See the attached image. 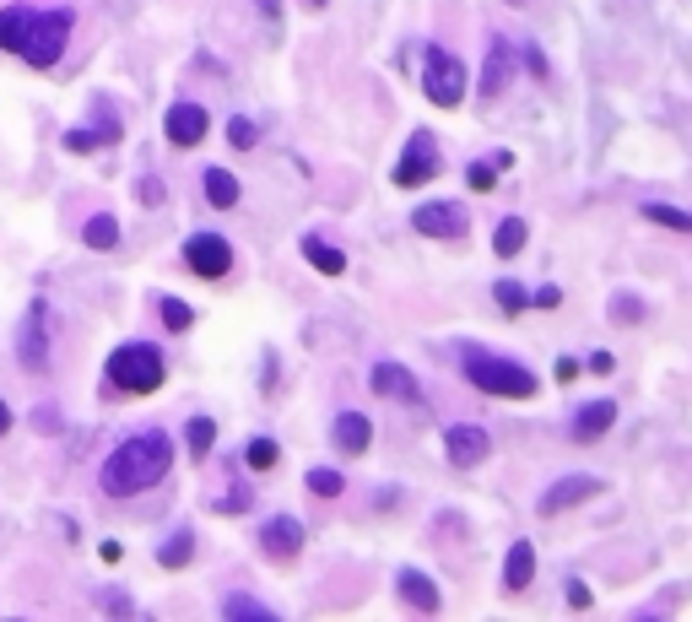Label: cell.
Listing matches in <instances>:
<instances>
[{"label": "cell", "instance_id": "obj_1", "mask_svg": "<svg viewBox=\"0 0 692 622\" xmlns=\"http://www.w3.org/2000/svg\"><path fill=\"white\" fill-rule=\"evenodd\" d=\"M173 466V439L168 433H130L125 444L109 455V466H103V493L109 498H130V493H146V487H157Z\"/></svg>", "mask_w": 692, "mask_h": 622}, {"label": "cell", "instance_id": "obj_2", "mask_svg": "<svg viewBox=\"0 0 692 622\" xmlns=\"http://www.w3.org/2000/svg\"><path fill=\"white\" fill-rule=\"evenodd\" d=\"M460 368L482 395H503V401L536 395V374H530L519 357H503V352H487V347H460Z\"/></svg>", "mask_w": 692, "mask_h": 622}, {"label": "cell", "instance_id": "obj_3", "mask_svg": "<svg viewBox=\"0 0 692 622\" xmlns=\"http://www.w3.org/2000/svg\"><path fill=\"white\" fill-rule=\"evenodd\" d=\"M163 379H168V368H163V352H157L152 341H125V347L109 352V385L114 390L152 395Z\"/></svg>", "mask_w": 692, "mask_h": 622}, {"label": "cell", "instance_id": "obj_4", "mask_svg": "<svg viewBox=\"0 0 692 622\" xmlns=\"http://www.w3.org/2000/svg\"><path fill=\"white\" fill-rule=\"evenodd\" d=\"M71 11H33V22H28V33H22V49L17 55L38 65V71H49V65L60 60V49H65V38H71Z\"/></svg>", "mask_w": 692, "mask_h": 622}, {"label": "cell", "instance_id": "obj_5", "mask_svg": "<svg viewBox=\"0 0 692 622\" xmlns=\"http://www.w3.org/2000/svg\"><path fill=\"white\" fill-rule=\"evenodd\" d=\"M422 92L433 98V109H460L465 92H471V71L449 49H428V60H422Z\"/></svg>", "mask_w": 692, "mask_h": 622}, {"label": "cell", "instance_id": "obj_6", "mask_svg": "<svg viewBox=\"0 0 692 622\" xmlns=\"http://www.w3.org/2000/svg\"><path fill=\"white\" fill-rule=\"evenodd\" d=\"M184 266L195 276H206V282H222L233 271V244L222 233H195V238H184Z\"/></svg>", "mask_w": 692, "mask_h": 622}, {"label": "cell", "instance_id": "obj_7", "mask_svg": "<svg viewBox=\"0 0 692 622\" xmlns=\"http://www.w3.org/2000/svg\"><path fill=\"white\" fill-rule=\"evenodd\" d=\"M438 168H444V157H438V141L428 136V130H417V136L406 141L401 163H395V184H401V190H417V184H428Z\"/></svg>", "mask_w": 692, "mask_h": 622}, {"label": "cell", "instance_id": "obj_8", "mask_svg": "<svg viewBox=\"0 0 692 622\" xmlns=\"http://www.w3.org/2000/svg\"><path fill=\"white\" fill-rule=\"evenodd\" d=\"M49 309L44 298L28 303V320H22V336H17V352H22V368H33V374H44L49 368Z\"/></svg>", "mask_w": 692, "mask_h": 622}, {"label": "cell", "instance_id": "obj_9", "mask_svg": "<svg viewBox=\"0 0 692 622\" xmlns=\"http://www.w3.org/2000/svg\"><path fill=\"white\" fill-rule=\"evenodd\" d=\"M606 493V482L601 476H557V482L547 487V493H541V514H563V509H574V504H584V498H601Z\"/></svg>", "mask_w": 692, "mask_h": 622}, {"label": "cell", "instance_id": "obj_10", "mask_svg": "<svg viewBox=\"0 0 692 622\" xmlns=\"http://www.w3.org/2000/svg\"><path fill=\"white\" fill-rule=\"evenodd\" d=\"M411 228L422 238H465V206L455 201H428L411 211Z\"/></svg>", "mask_w": 692, "mask_h": 622}, {"label": "cell", "instance_id": "obj_11", "mask_svg": "<svg viewBox=\"0 0 692 622\" xmlns=\"http://www.w3.org/2000/svg\"><path fill=\"white\" fill-rule=\"evenodd\" d=\"M444 449H449V460H455L460 471H471V466H482V460L492 455V439H487V428H476V422H455V428L444 433Z\"/></svg>", "mask_w": 692, "mask_h": 622}, {"label": "cell", "instance_id": "obj_12", "mask_svg": "<svg viewBox=\"0 0 692 622\" xmlns=\"http://www.w3.org/2000/svg\"><path fill=\"white\" fill-rule=\"evenodd\" d=\"M260 547H265V558H276V563L298 558L303 552V525L292 520V514H276V520L260 525Z\"/></svg>", "mask_w": 692, "mask_h": 622}, {"label": "cell", "instance_id": "obj_13", "mask_svg": "<svg viewBox=\"0 0 692 622\" xmlns=\"http://www.w3.org/2000/svg\"><path fill=\"white\" fill-rule=\"evenodd\" d=\"M368 385H374L379 395H390V401L422 406V385H417V374H411L406 363H374V374H368Z\"/></svg>", "mask_w": 692, "mask_h": 622}, {"label": "cell", "instance_id": "obj_14", "mask_svg": "<svg viewBox=\"0 0 692 622\" xmlns=\"http://www.w3.org/2000/svg\"><path fill=\"white\" fill-rule=\"evenodd\" d=\"M206 130H211V114L201 103H173L168 109V141L173 147H201Z\"/></svg>", "mask_w": 692, "mask_h": 622}, {"label": "cell", "instance_id": "obj_15", "mask_svg": "<svg viewBox=\"0 0 692 622\" xmlns=\"http://www.w3.org/2000/svg\"><path fill=\"white\" fill-rule=\"evenodd\" d=\"M509 76H514V49L503 44V38H492L487 65H482V76H476V92H482V98H498V92L509 87Z\"/></svg>", "mask_w": 692, "mask_h": 622}, {"label": "cell", "instance_id": "obj_16", "mask_svg": "<svg viewBox=\"0 0 692 622\" xmlns=\"http://www.w3.org/2000/svg\"><path fill=\"white\" fill-rule=\"evenodd\" d=\"M530 579H536V547L519 536L509 547V558H503V590L519 595V590H530Z\"/></svg>", "mask_w": 692, "mask_h": 622}, {"label": "cell", "instance_id": "obj_17", "mask_svg": "<svg viewBox=\"0 0 692 622\" xmlns=\"http://www.w3.org/2000/svg\"><path fill=\"white\" fill-rule=\"evenodd\" d=\"M330 439H336L341 455H363V449L374 444V428H368V417H363V412H341V417H336V428H330Z\"/></svg>", "mask_w": 692, "mask_h": 622}, {"label": "cell", "instance_id": "obj_18", "mask_svg": "<svg viewBox=\"0 0 692 622\" xmlns=\"http://www.w3.org/2000/svg\"><path fill=\"white\" fill-rule=\"evenodd\" d=\"M611 422H617V406H611V401H584L579 412H574V439L579 444H595Z\"/></svg>", "mask_w": 692, "mask_h": 622}, {"label": "cell", "instance_id": "obj_19", "mask_svg": "<svg viewBox=\"0 0 692 622\" xmlns=\"http://www.w3.org/2000/svg\"><path fill=\"white\" fill-rule=\"evenodd\" d=\"M395 590H401L417 612H438V585L422 574V568H401V574H395Z\"/></svg>", "mask_w": 692, "mask_h": 622}, {"label": "cell", "instance_id": "obj_20", "mask_svg": "<svg viewBox=\"0 0 692 622\" xmlns=\"http://www.w3.org/2000/svg\"><path fill=\"white\" fill-rule=\"evenodd\" d=\"M303 260H309L319 276H341L346 271V255H341L336 244H325L319 233H303Z\"/></svg>", "mask_w": 692, "mask_h": 622}, {"label": "cell", "instance_id": "obj_21", "mask_svg": "<svg viewBox=\"0 0 692 622\" xmlns=\"http://www.w3.org/2000/svg\"><path fill=\"white\" fill-rule=\"evenodd\" d=\"M28 22H33V6H6V11H0V49H6V55H17V49H22Z\"/></svg>", "mask_w": 692, "mask_h": 622}, {"label": "cell", "instance_id": "obj_22", "mask_svg": "<svg viewBox=\"0 0 692 622\" xmlns=\"http://www.w3.org/2000/svg\"><path fill=\"white\" fill-rule=\"evenodd\" d=\"M222 617H233V622H271L276 612L265 601H255V595H244V590H233L228 601H222Z\"/></svg>", "mask_w": 692, "mask_h": 622}, {"label": "cell", "instance_id": "obj_23", "mask_svg": "<svg viewBox=\"0 0 692 622\" xmlns=\"http://www.w3.org/2000/svg\"><path fill=\"white\" fill-rule=\"evenodd\" d=\"M525 238H530V228L519 217H503L498 222V233H492V255H503V260H514L519 249H525Z\"/></svg>", "mask_w": 692, "mask_h": 622}, {"label": "cell", "instance_id": "obj_24", "mask_svg": "<svg viewBox=\"0 0 692 622\" xmlns=\"http://www.w3.org/2000/svg\"><path fill=\"white\" fill-rule=\"evenodd\" d=\"M206 201L217 206V211L238 206V179L228 174V168H206Z\"/></svg>", "mask_w": 692, "mask_h": 622}, {"label": "cell", "instance_id": "obj_25", "mask_svg": "<svg viewBox=\"0 0 692 622\" xmlns=\"http://www.w3.org/2000/svg\"><path fill=\"white\" fill-rule=\"evenodd\" d=\"M82 238H87V249H114L119 244V222L109 217V211H98V217H87Z\"/></svg>", "mask_w": 692, "mask_h": 622}, {"label": "cell", "instance_id": "obj_26", "mask_svg": "<svg viewBox=\"0 0 692 622\" xmlns=\"http://www.w3.org/2000/svg\"><path fill=\"white\" fill-rule=\"evenodd\" d=\"M190 558H195V536H190V531L168 536V541H163V552H157V563H163V568H184Z\"/></svg>", "mask_w": 692, "mask_h": 622}, {"label": "cell", "instance_id": "obj_27", "mask_svg": "<svg viewBox=\"0 0 692 622\" xmlns=\"http://www.w3.org/2000/svg\"><path fill=\"white\" fill-rule=\"evenodd\" d=\"M184 444H190V455H211V444H217V422H211V417H190Z\"/></svg>", "mask_w": 692, "mask_h": 622}, {"label": "cell", "instance_id": "obj_28", "mask_svg": "<svg viewBox=\"0 0 692 622\" xmlns=\"http://www.w3.org/2000/svg\"><path fill=\"white\" fill-rule=\"evenodd\" d=\"M309 493H314V498H341V493H346V476L330 471V466H314V471H309Z\"/></svg>", "mask_w": 692, "mask_h": 622}, {"label": "cell", "instance_id": "obj_29", "mask_svg": "<svg viewBox=\"0 0 692 622\" xmlns=\"http://www.w3.org/2000/svg\"><path fill=\"white\" fill-rule=\"evenodd\" d=\"M644 217L649 222H660V228H671V233H692V211H676V206H644Z\"/></svg>", "mask_w": 692, "mask_h": 622}, {"label": "cell", "instance_id": "obj_30", "mask_svg": "<svg viewBox=\"0 0 692 622\" xmlns=\"http://www.w3.org/2000/svg\"><path fill=\"white\" fill-rule=\"evenodd\" d=\"M492 298H498V309H503V314H519V309L530 303V293H525L519 282H509V276H503V282H492Z\"/></svg>", "mask_w": 692, "mask_h": 622}, {"label": "cell", "instance_id": "obj_31", "mask_svg": "<svg viewBox=\"0 0 692 622\" xmlns=\"http://www.w3.org/2000/svg\"><path fill=\"white\" fill-rule=\"evenodd\" d=\"M244 460H249V466H255V471H271L276 460H282V449H276V439H249Z\"/></svg>", "mask_w": 692, "mask_h": 622}, {"label": "cell", "instance_id": "obj_32", "mask_svg": "<svg viewBox=\"0 0 692 622\" xmlns=\"http://www.w3.org/2000/svg\"><path fill=\"white\" fill-rule=\"evenodd\" d=\"M157 309H163V325L168 330H190L195 325V309H190V303H179V298H163Z\"/></svg>", "mask_w": 692, "mask_h": 622}, {"label": "cell", "instance_id": "obj_33", "mask_svg": "<svg viewBox=\"0 0 692 622\" xmlns=\"http://www.w3.org/2000/svg\"><path fill=\"white\" fill-rule=\"evenodd\" d=\"M228 141H233V147H238V152H249V147H255V141H260V130H255V119H244V114H233V119H228Z\"/></svg>", "mask_w": 692, "mask_h": 622}, {"label": "cell", "instance_id": "obj_34", "mask_svg": "<svg viewBox=\"0 0 692 622\" xmlns=\"http://www.w3.org/2000/svg\"><path fill=\"white\" fill-rule=\"evenodd\" d=\"M492 179H498V168H492V163H471V168H465V184H471L476 195H487Z\"/></svg>", "mask_w": 692, "mask_h": 622}, {"label": "cell", "instance_id": "obj_35", "mask_svg": "<svg viewBox=\"0 0 692 622\" xmlns=\"http://www.w3.org/2000/svg\"><path fill=\"white\" fill-rule=\"evenodd\" d=\"M103 136L98 130H65V152H98Z\"/></svg>", "mask_w": 692, "mask_h": 622}, {"label": "cell", "instance_id": "obj_36", "mask_svg": "<svg viewBox=\"0 0 692 622\" xmlns=\"http://www.w3.org/2000/svg\"><path fill=\"white\" fill-rule=\"evenodd\" d=\"M611 314H617V320H622V325H638V320H644V303H638V298H628V293H622V298H611Z\"/></svg>", "mask_w": 692, "mask_h": 622}, {"label": "cell", "instance_id": "obj_37", "mask_svg": "<svg viewBox=\"0 0 692 622\" xmlns=\"http://www.w3.org/2000/svg\"><path fill=\"white\" fill-rule=\"evenodd\" d=\"M568 601L584 612V606H590V585H584V579H568Z\"/></svg>", "mask_w": 692, "mask_h": 622}, {"label": "cell", "instance_id": "obj_38", "mask_svg": "<svg viewBox=\"0 0 692 622\" xmlns=\"http://www.w3.org/2000/svg\"><path fill=\"white\" fill-rule=\"evenodd\" d=\"M584 368L574 363V357H557V385H568V379H579Z\"/></svg>", "mask_w": 692, "mask_h": 622}, {"label": "cell", "instance_id": "obj_39", "mask_svg": "<svg viewBox=\"0 0 692 622\" xmlns=\"http://www.w3.org/2000/svg\"><path fill=\"white\" fill-rule=\"evenodd\" d=\"M157 201H163V184H157V179H141V206H157Z\"/></svg>", "mask_w": 692, "mask_h": 622}, {"label": "cell", "instance_id": "obj_40", "mask_svg": "<svg viewBox=\"0 0 692 622\" xmlns=\"http://www.w3.org/2000/svg\"><path fill=\"white\" fill-rule=\"evenodd\" d=\"M611 368H617V357H611V352H595V357H590V374H601V379H606Z\"/></svg>", "mask_w": 692, "mask_h": 622}, {"label": "cell", "instance_id": "obj_41", "mask_svg": "<svg viewBox=\"0 0 692 622\" xmlns=\"http://www.w3.org/2000/svg\"><path fill=\"white\" fill-rule=\"evenodd\" d=\"M525 65H530V76H547V60H541V49H530V44H525Z\"/></svg>", "mask_w": 692, "mask_h": 622}, {"label": "cell", "instance_id": "obj_42", "mask_svg": "<svg viewBox=\"0 0 692 622\" xmlns=\"http://www.w3.org/2000/svg\"><path fill=\"white\" fill-rule=\"evenodd\" d=\"M98 552H103V563H119V558H125V547H119V541H103Z\"/></svg>", "mask_w": 692, "mask_h": 622}, {"label": "cell", "instance_id": "obj_43", "mask_svg": "<svg viewBox=\"0 0 692 622\" xmlns=\"http://www.w3.org/2000/svg\"><path fill=\"white\" fill-rule=\"evenodd\" d=\"M536 303H541V309H552V303H563V293H557V287H541Z\"/></svg>", "mask_w": 692, "mask_h": 622}, {"label": "cell", "instance_id": "obj_44", "mask_svg": "<svg viewBox=\"0 0 692 622\" xmlns=\"http://www.w3.org/2000/svg\"><path fill=\"white\" fill-rule=\"evenodd\" d=\"M265 6V22H282V0H260Z\"/></svg>", "mask_w": 692, "mask_h": 622}, {"label": "cell", "instance_id": "obj_45", "mask_svg": "<svg viewBox=\"0 0 692 622\" xmlns=\"http://www.w3.org/2000/svg\"><path fill=\"white\" fill-rule=\"evenodd\" d=\"M6 428H11V406L0 401V433H6Z\"/></svg>", "mask_w": 692, "mask_h": 622}, {"label": "cell", "instance_id": "obj_46", "mask_svg": "<svg viewBox=\"0 0 692 622\" xmlns=\"http://www.w3.org/2000/svg\"><path fill=\"white\" fill-rule=\"evenodd\" d=\"M309 6H314V11H319V6H330V0H309Z\"/></svg>", "mask_w": 692, "mask_h": 622}]
</instances>
